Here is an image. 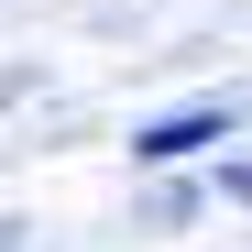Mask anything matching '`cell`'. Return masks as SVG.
Segmentation results:
<instances>
[{"label":"cell","mask_w":252,"mask_h":252,"mask_svg":"<svg viewBox=\"0 0 252 252\" xmlns=\"http://www.w3.org/2000/svg\"><path fill=\"white\" fill-rule=\"evenodd\" d=\"M230 132V110H176V121H143V154L164 164V154H197V143H220Z\"/></svg>","instance_id":"1"},{"label":"cell","mask_w":252,"mask_h":252,"mask_svg":"<svg viewBox=\"0 0 252 252\" xmlns=\"http://www.w3.org/2000/svg\"><path fill=\"white\" fill-rule=\"evenodd\" d=\"M230 187H241V197H252V164H241V176H230Z\"/></svg>","instance_id":"2"}]
</instances>
